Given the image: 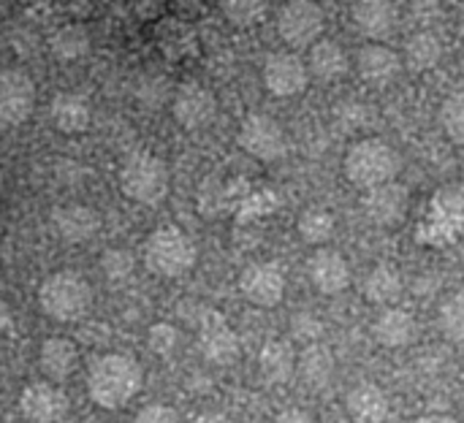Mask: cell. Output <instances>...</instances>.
<instances>
[{
  "mask_svg": "<svg viewBox=\"0 0 464 423\" xmlns=\"http://www.w3.org/2000/svg\"><path fill=\"white\" fill-rule=\"evenodd\" d=\"M296 231L307 245H326L334 231H337V220L329 209L324 207H310L299 215L296 220Z\"/></svg>",
  "mask_w": 464,
  "mask_h": 423,
  "instance_id": "obj_30",
  "label": "cell"
},
{
  "mask_svg": "<svg viewBox=\"0 0 464 423\" xmlns=\"http://www.w3.org/2000/svg\"><path fill=\"white\" fill-rule=\"evenodd\" d=\"M307 272L313 285L324 293V296H337L351 285V269L348 261L332 250V247H318L310 261H307Z\"/></svg>",
  "mask_w": 464,
  "mask_h": 423,
  "instance_id": "obj_17",
  "label": "cell"
},
{
  "mask_svg": "<svg viewBox=\"0 0 464 423\" xmlns=\"http://www.w3.org/2000/svg\"><path fill=\"white\" fill-rule=\"evenodd\" d=\"M405 60L386 43H364L356 54V71L370 87H389L402 73Z\"/></svg>",
  "mask_w": 464,
  "mask_h": 423,
  "instance_id": "obj_16",
  "label": "cell"
},
{
  "mask_svg": "<svg viewBox=\"0 0 464 423\" xmlns=\"http://www.w3.org/2000/svg\"><path fill=\"white\" fill-rule=\"evenodd\" d=\"M343 168H345L348 182L367 193L381 185L397 182L402 171V158L383 139H362L345 152Z\"/></svg>",
  "mask_w": 464,
  "mask_h": 423,
  "instance_id": "obj_2",
  "label": "cell"
},
{
  "mask_svg": "<svg viewBox=\"0 0 464 423\" xmlns=\"http://www.w3.org/2000/svg\"><path fill=\"white\" fill-rule=\"evenodd\" d=\"M239 291L256 307H277L285 296V274L277 264H250L239 274Z\"/></svg>",
  "mask_w": 464,
  "mask_h": 423,
  "instance_id": "obj_13",
  "label": "cell"
},
{
  "mask_svg": "<svg viewBox=\"0 0 464 423\" xmlns=\"http://www.w3.org/2000/svg\"><path fill=\"white\" fill-rule=\"evenodd\" d=\"M345 410L356 423H383L392 413L389 397L375 383H359L345 397Z\"/></svg>",
  "mask_w": 464,
  "mask_h": 423,
  "instance_id": "obj_22",
  "label": "cell"
},
{
  "mask_svg": "<svg viewBox=\"0 0 464 423\" xmlns=\"http://www.w3.org/2000/svg\"><path fill=\"white\" fill-rule=\"evenodd\" d=\"M291 329H294V337H296V340H304V342H310V345H313V342L321 337V332H324L321 321H318L315 315H310V312L296 315L294 323H291Z\"/></svg>",
  "mask_w": 464,
  "mask_h": 423,
  "instance_id": "obj_37",
  "label": "cell"
},
{
  "mask_svg": "<svg viewBox=\"0 0 464 423\" xmlns=\"http://www.w3.org/2000/svg\"><path fill=\"white\" fill-rule=\"evenodd\" d=\"M196 264V245L193 239L177 228V226H163L152 231L144 242V266L166 280L182 277L193 269Z\"/></svg>",
  "mask_w": 464,
  "mask_h": 423,
  "instance_id": "obj_4",
  "label": "cell"
},
{
  "mask_svg": "<svg viewBox=\"0 0 464 423\" xmlns=\"http://www.w3.org/2000/svg\"><path fill=\"white\" fill-rule=\"evenodd\" d=\"M269 14V0H223V16L234 27H256Z\"/></svg>",
  "mask_w": 464,
  "mask_h": 423,
  "instance_id": "obj_31",
  "label": "cell"
},
{
  "mask_svg": "<svg viewBox=\"0 0 464 423\" xmlns=\"http://www.w3.org/2000/svg\"><path fill=\"white\" fill-rule=\"evenodd\" d=\"M326 27L324 8L315 0H291L277 14V33L294 49H310L321 41Z\"/></svg>",
  "mask_w": 464,
  "mask_h": 423,
  "instance_id": "obj_7",
  "label": "cell"
},
{
  "mask_svg": "<svg viewBox=\"0 0 464 423\" xmlns=\"http://www.w3.org/2000/svg\"><path fill=\"white\" fill-rule=\"evenodd\" d=\"M307 68H310L313 79H318L324 84H332V82H340L348 73V54L337 41L321 38L315 46H310Z\"/></svg>",
  "mask_w": 464,
  "mask_h": 423,
  "instance_id": "obj_25",
  "label": "cell"
},
{
  "mask_svg": "<svg viewBox=\"0 0 464 423\" xmlns=\"http://www.w3.org/2000/svg\"><path fill=\"white\" fill-rule=\"evenodd\" d=\"M19 413L30 423H57L68 413V397L57 383L35 380L19 397Z\"/></svg>",
  "mask_w": 464,
  "mask_h": 423,
  "instance_id": "obj_14",
  "label": "cell"
},
{
  "mask_svg": "<svg viewBox=\"0 0 464 423\" xmlns=\"http://www.w3.org/2000/svg\"><path fill=\"white\" fill-rule=\"evenodd\" d=\"M144 386V370L136 359L122 353L101 356L87 375V394L103 410L125 408Z\"/></svg>",
  "mask_w": 464,
  "mask_h": 423,
  "instance_id": "obj_1",
  "label": "cell"
},
{
  "mask_svg": "<svg viewBox=\"0 0 464 423\" xmlns=\"http://www.w3.org/2000/svg\"><path fill=\"white\" fill-rule=\"evenodd\" d=\"M364 215L381 226V228H392V226H400L411 209V193L405 185L400 182H389V185H381L375 190H367L364 193Z\"/></svg>",
  "mask_w": 464,
  "mask_h": 423,
  "instance_id": "obj_15",
  "label": "cell"
},
{
  "mask_svg": "<svg viewBox=\"0 0 464 423\" xmlns=\"http://www.w3.org/2000/svg\"><path fill=\"white\" fill-rule=\"evenodd\" d=\"M237 144L256 160L272 163L280 160L288 149V139L283 125L261 111H253L242 120L239 130H237Z\"/></svg>",
  "mask_w": 464,
  "mask_h": 423,
  "instance_id": "obj_8",
  "label": "cell"
},
{
  "mask_svg": "<svg viewBox=\"0 0 464 423\" xmlns=\"http://www.w3.org/2000/svg\"><path fill=\"white\" fill-rule=\"evenodd\" d=\"M264 87L277 98H296L310 84V68L294 52H275L264 62Z\"/></svg>",
  "mask_w": 464,
  "mask_h": 423,
  "instance_id": "obj_11",
  "label": "cell"
},
{
  "mask_svg": "<svg viewBox=\"0 0 464 423\" xmlns=\"http://www.w3.org/2000/svg\"><path fill=\"white\" fill-rule=\"evenodd\" d=\"M133 423H179V416L169 405H147L144 410H139Z\"/></svg>",
  "mask_w": 464,
  "mask_h": 423,
  "instance_id": "obj_38",
  "label": "cell"
},
{
  "mask_svg": "<svg viewBox=\"0 0 464 423\" xmlns=\"http://www.w3.org/2000/svg\"><path fill=\"white\" fill-rule=\"evenodd\" d=\"M49 117H52V125L60 133L76 136V133H84L90 128V122H92V106L79 92H57L52 98Z\"/></svg>",
  "mask_w": 464,
  "mask_h": 423,
  "instance_id": "obj_20",
  "label": "cell"
},
{
  "mask_svg": "<svg viewBox=\"0 0 464 423\" xmlns=\"http://www.w3.org/2000/svg\"><path fill=\"white\" fill-rule=\"evenodd\" d=\"M35 109V84L22 68H5L0 73V120L5 128H16L30 120Z\"/></svg>",
  "mask_w": 464,
  "mask_h": 423,
  "instance_id": "obj_12",
  "label": "cell"
},
{
  "mask_svg": "<svg viewBox=\"0 0 464 423\" xmlns=\"http://www.w3.org/2000/svg\"><path fill=\"white\" fill-rule=\"evenodd\" d=\"M177 342H179V334H177V329H174L171 323H155V326L150 329V334H147L150 351L158 353V356H163V359L174 353Z\"/></svg>",
  "mask_w": 464,
  "mask_h": 423,
  "instance_id": "obj_36",
  "label": "cell"
},
{
  "mask_svg": "<svg viewBox=\"0 0 464 423\" xmlns=\"http://www.w3.org/2000/svg\"><path fill=\"white\" fill-rule=\"evenodd\" d=\"M171 114L185 130H201L215 120L218 98L201 82H185L171 95Z\"/></svg>",
  "mask_w": 464,
  "mask_h": 423,
  "instance_id": "obj_10",
  "label": "cell"
},
{
  "mask_svg": "<svg viewBox=\"0 0 464 423\" xmlns=\"http://www.w3.org/2000/svg\"><path fill=\"white\" fill-rule=\"evenodd\" d=\"M464 231V187L449 185L432 196L430 217L424 220L419 236L427 245L443 247Z\"/></svg>",
  "mask_w": 464,
  "mask_h": 423,
  "instance_id": "obj_6",
  "label": "cell"
},
{
  "mask_svg": "<svg viewBox=\"0 0 464 423\" xmlns=\"http://www.w3.org/2000/svg\"><path fill=\"white\" fill-rule=\"evenodd\" d=\"M169 166L152 152H133L120 166V187L136 204H160L169 196Z\"/></svg>",
  "mask_w": 464,
  "mask_h": 423,
  "instance_id": "obj_5",
  "label": "cell"
},
{
  "mask_svg": "<svg viewBox=\"0 0 464 423\" xmlns=\"http://www.w3.org/2000/svg\"><path fill=\"white\" fill-rule=\"evenodd\" d=\"M275 423H315V418L310 416V413H304V410H299V408H291V410H283Z\"/></svg>",
  "mask_w": 464,
  "mask_h": 423,
  "instance_id": "obj_39",
  "label": "cell"
},
{
  "mask_svg": "<svg viewBox=\"0 0 464 423\" xmlns=\"http://www.w3.org/2000/svg\"><path fill=\"white\" fill-rule=\"evenodd\" d=\"M79 367V348L73 345V340L65 337H52L41 345L38 351V370L44 372L46 380L52 383H63L68 380Z\"/></svg>",
  "mask_w": 464,
  "mask_h": 423,
  "instance_id": "obj_21",
  "label": "cell"
},
{
  "mask_svg": "<svg viewBox=\"0 0 464 423\" xmlns=\"http://www.w3.org/2000/svg\"><path fill=\"white\" fill-rule=\"evenodd\" d=\"M49 49H52V54H54L60 62L82 60V57L90 52V33H87V27L79 24V22L63 24V27H57V30L52 33Z\"/></svg>",
  "mask_w": 464,
  "mask_h": 423,
  "instance_id": "obj_28",
  "label": "cell"
},
{
  "mask_svg": "<svg viewBox=\"0 0 464 423\" xmlns=\"http://www.w3.org/2000/svg\"><path fill=\"white\" fill-rule=\"evenodd\" d=\"M402 277L394 266L381 264L370 272V277L364 280V296L367 302L378 304V307H394L402 299Z\"/></svg>",
  "mask_w": 464,
  "mask_h": 423,
  "instance_id": "obj_27",
  "label": "cell"
},
{
  "mask_svg": "<svg viewBox=\"0 0 464 423\" xmlns=\"http://www.w3.org/2000/svg\"><path fill=\"white\" fill-rule=\"evenodd\" d=\"M198 348H201V356L218 367L234 364L239 359V351H242L237 332L231 329L226 315L218 310L201 312V318H198Z\"/></svg>",
  "mask_w": 464,
  "mask_h": 423,
  "instance_id": "obj_9",
  "label": "cell"
},
{
  "mask_svg": "<svg viewBox=\"0 0 464 423\" xmlns=\"http://www.w3.org/2000/svg\"><path fill=\"white\" fill-rule=\"evenodd\" d=\"M440 332L451 342H464V293H457L443 302L440 307Z\"/></svg>",
  "mask_w": 464,
  "mask_h": 423,
  "instance_id": "obj_32",
  "label": "cell"
},
{
  "mask_svg": "<svg viewBox=\"0 0 464 423\" xmlns=\"http://www.w3.org/2000/svg\"><path fill=\"white\" fill-rule=\"evenodd\" d=\"M92 291L87 280L76 272H54L38 288V307L57 323L82 321L90 312Z\"/></svg>",
  "mask_w": 464,
  "mask_h": 423,
  "instance_id": "obj_3",
  "label": "cell"
},
{
  "mask_svg": "<svg viewBox=\"0 0 464 423\" xmlns=\"http://www.w3.org/2000/svg\"><path fill=\"white\" fill-rule=\"evenodd\" d=\"M101 269L109 280H125L133 272V255L122 247H111L101 258Z\"/></svg>",
  "mask_w": 464,
  "mask_h": 423,
  "instance_id": "obj_35",
  "label": "cell"
},
{
  "mask_svg": "<svg viewBox=\"0 0 464 423\" xmlns=\"http://www.w3.org/2000/svg\"><path fill=\"white\" fill-rule=\"evenodd\" d=\"M462 383H464V372H462Z\"/></svg>",
  "mask_w": 464,
  "mask_h": 423,
  "instance_id": "obj_42",
  "label": "cell"
},
{
  "mask_svg": "<svg viewBox=\"0 0 464 423\" xmlns=\"http://www.w3.org/2000/svg\"><path fill=\"white\" fill-rule=\"evenodd\" d=\"M353 22L362 35H367L370 41L378 43L381 38H386L397 30L400 11H397L394 0H356Z\"/></svg>",
  "mask_w": 464,
  "mask_h": 423,
  "instance_id": "obj_19",
  "label": "cell"
},
{
  "mask_svg": "<svg viewBox=\"0 0 464 423\" xmlns=\"http://www.w3.org/2000/svg\"><path fill=\"white\" fill-rule=\"evenodd\" d=\"M402 60L411 71L424 73L432 71L440 60H443V41L432 33V30H419L405 41V52Z\"/></svg>",
  "mask_w": 464,
  "mask_h": 423,
  "instance_id": "obj_26",
  "label": "cell"
},
{
  "mask_svg": "<svg viewBox=\"0 0 464 423\" xmlns=\"http://www.w3.org/2000/svg\"><path fill=\"white\" fill-rule=\"evenodd\" d=\"M190 423H234L228 416H223V413H201V416H196Z\"/></svg>",
  "mask_w": 464,
  "mask_h": 423,
  "instance_id": "obj_40",
  "label": "cell"
},
{
  "mask_svg": "<svg viewBox=\"0 0 464 423\" xmlns=\"http://www.w3.org/2000/svg\"><path fill=\"white\" fill-rule=\"evenodd\" d=\"M299 370L296 351L288 340H269L258 353V372L269 386H283Z\"/></svg>",
  "mask_w": 464,
  "mask_h": 423,
  "instance_id": "obj_23",
  "label": "cell"
},
{
  "mask_svg": "<svg viewBox=\"0 0 464 423\" xmlns=\"http://www.w3.org/2000/svg\"><path fill=\"white\" fill-rule=\"evenodd\" d=\"M416 423H459L451 416H443V413H430V416H421Z\"/></svg>",
  "mask_w": 464,
  "mask_h": 423,
  "instance_id": "obj_41",
  "label": "cell"
},
{
  "mask_svg": "<svg viewBox=\"0 0 464 423\" xmlns=\"http://www.w3.org/2000/svg\"><path fill=\"white\" fill-rule=\"evenodd\" d=\"M372 332H375V340H378L383 348L397 351V348H408V345L419 337V321H416L408 310L386 307V310L378 315Z\"/></svg>",
  "mask_w": 464,
  "mask_h": 423,
  "instance_id": "obj_24",
  "label": "cell"
},
{
  "mask_svg": "<svg viewBox=\"0 0 464 423\" xmlns=\"http://www.w3.org/2000/svg\"><path fill=\"white\" fill-rule=\"evenodd\" d=\"M440 122H443V130L451 141L464 144V90L449 95L443 101V109H440Z\"/></svg>",
  "mask_w": 464,
  "mask_h": 423,
  "instance_id": "obj_34",
  "label": "cell"
},
{
  "mask_svg": "<svg viewBox=\"0 0 464 423\" xmlns=\"http://www.w3.org/2000/svg\"><path fill=\"white\" fill-rule=\"evenodd\" d=\"M54 231L63 242L68 245H82L87 239H92L101 231V215L92 207L84 204H68V207H57L52 215Z\"/></svg>",
  "mask_w": 464,
  "mask_h": 423,
  "instance_id": "obj_18",
  "label": "cell"
},
{
  "mask_svg": "<svg viewBox=\"0 0 464 423\" xmlns=\"http://www.w3.org/2000/svg\"><path fill=\"white\" fill-rule=\"evenodd\" d=\"M299 375L307 386L313 389H324L332 375H334V356L326 345H307L304 353L299 356Z\"/></svg>",
  "mask_w": 464,
  "mask_h": 423,
  "instance_id": "obj_29",
  "label": "cell"
},
{
  "mask_svg": "<svg viewBox=\"0 0 464 423\" xmlns=\"http://www.w3.org/2000/svg\"><path fill=\"white\" fill-rule=\"evenodd\" d=\"M231 204V190L218 179V177H209L201 187H198V207L204 215L215 217V215H223Z\"/></svg>",
  "mask_w": 464,
  "mask_h": 423,
  "instance_id": "obj_33",
  "label": "cell"
}]
</instances>
